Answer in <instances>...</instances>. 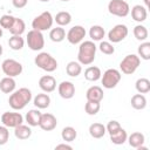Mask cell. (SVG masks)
<instances>
[{
	"label": "cell",
	"instance_id": "ab89813d",
	"mask_svg": "<svg viewBox=\"0 0 150 150\" xmlns=\"http://www.w3.org/2000/svg\"><path fill=\"white\" fill-rule=\"evenodd\" d=\"M122 127H121V124H120V122H117V121H115V120H111V121H109L108 122V124H107V127H105V130H107V132L109 134V135H111V134H114V132H116L118 129H121Z\"/></svg>",
	"mask_w": 150,
	"mask_h": 150
},
{
	"label": "cell",
	"instance_id": "7bdbcfd3",
	"mask_svg": "<svg viewBox=\"0 0 150 150\" xmlns=\"http://www.w3.org/2000/svg\"><path fill=\"white\" fill-rule=\"evenodd\" d=\"M55 149H68V150H71L73 148H71V145H68L66 143H62V144H57L55 146Z\"/></svg>",
	"mask_w": 150,
	"mask_h": 150
},
{
	"label": "cell",
	"instance_id": "74e56055",
	"mask_svg": "<svg viewBox=\"0 0 150 150\" xmlns=\"http://www.w3.org/2000/svg\"><path fill=\"white\" fill-rule=\"evenodd\" d=\"M15 20V16L9 15V14H5L0 18V26L2 27V29H11V27L13 26V22Z\"/></svg>",
	"mask_w": 150,
	"mask_h": 150
},
{
	"label": "cell",
	"instance_id": "f546056e",
	"mask_svg": "<svg viewBox=\"0 0 150 150\" xmlns=\"http://www.w3.org/2000/svg\"><path fill=\"white\" fill-rule=\"evenodd\" d=\"M54 21H55L59 26H61V27L67 26V25H69L70 21H71V14H70L69 12H67V11H61V12H59V13L54 16Z\"/></svg>",
	"mask_w": 150,
	"mask_h": 150
},
{
	"label": "cell",
	"instance_id": "3957f363",
	"mask_svg": "<svg viewBox=\"0 0 150 150\" xmlns=\"http://www.w3.org/2000/svg\"><path fill=\"white\" fill-rule=\"evenodd\" d=\"M34 63L40 69L47 73H53L57 69V61L49 53H46V52L39 53L34 59Z\"/></svg>",
	"mask_w": 150,
	"mask_h": 150
},
{
	"label": "cell",
	"instance_id": "bcb514c9",
	"mask_svg": "<svg viewBox=\"0 0 150 150\" xmlns=\"http://www.w3.org/2000/svg\"><path fill=\"white\" fill-rule=\"evenodd\" d=\"M2 52H4V49H2V46L0 45V56L2 55Z\"/></svg>",
	"mask_w": 150,
	"mask_h": 150
},
{
	"label": "cell",
	"instance_id": "5bb4252c",
	"mask_svg": "<svg viewBox=\"0 0 150 150\" xmlns=\"http://www.w3.org/2000/svg\"><path fill=\"white\" fill-rule=\"evenodd\" d=\"M57 91L62 98L69 100L75 95V86L70 81H62L57 87Z\"/></svg>",
	"mask_w": 150,
	"mask_h": 150
},
{
	"label": "cell",
	"instance_id": "2e32d148",
	"mask_svg": "<svg viewBox=\"0 0 150 150\" xmlns=\"http://www.w3.org/2000/svg\"><path fill=\"white\" fill-rule=\"evenodd\" d=\"M103 89L98 86H91L90 88H88L87 93H86V97L87 101H91V102H100L103 100Z\"/></svg>",
	"mask_w": 150,
	"mask_h": 150
},
{
	"label": "cell",
	"instance_id": "d4e9b609",
	"mask_svg": "<svg viewBox=\"0 0 150 150\" xmlns=\"http://www.w3.org/2000/svg\"><path fill=\"white\" fill-rule=\"evenodd\" d=\"M127 138H128V134H127V131H125L123 128L118 129L116 132H114V134L110 135V141H111V143H112V144H116V145H122V144H124V143L127 142Z\"/></svg>",
	"mask_w": 150,
	"mask_h": 150
},
{
	"label": "cell",
	"instance_id": "f35d334b",
	"mask_svg": "<svg viewBox=\"0 0 150 150\" xmlns=\"http://www.w3.org/2000/svg\"><path fill=\"white\" fill-rule=\"evenodd\" d=\"M98 49L103 54H105V55H111V54L115 53V47L109 41H101L100 42V46H98Z\"/></svg>",
	"mask_w": 150,
	"mask_h": 150
},
{
	"label": "cell",
	"instance_id": "7a4b0ae2",
	"mask_svg": "<svg viewBox=\"0 0 150 150\" xmlns=\"http://www.w3.org/2000/svg\"><path fill=\"white\" fill-rule=\"evenodd\" d=\"M96 49L94 41H83L80 43L79 53H77V61L83 66H89L94 62L96 56Z\"/></svg>",
	"mask_w": 150,
	"mask_h": 150
},
{
	"label": "cell",
	"instance_id": "ba28073f",
	"mask_svg": "<svg viewBox=\"0 0 150 150\" xmlns=\"http://www.w3.org/2000/svg\"><path fill=\"white\" fill-rule=\"evenodd\" d=\"M26 42H27L29 49H32L34 52L41 50L45 47V38H43L42 32L36 30V29L29 30L27 34V38H26Z\"/></svg>",
	"mask_w": 150,
	"mask_h": 150
},
{
	"label": "cell",
	"instance_id": "4fadbf2b",
	"mask_svg": "<svg viewBox=\"0 0 150 150\" xmlns=\"http://www.w3.org/2000/svg\"><path fill=\"white\" fill-rule=\"evenodd\" d=\"M57 125V120L56 117L50 114V112H46V114H42L41 115V120H40V123H39V127L45 130V131H52L56 128Z\"/></svg>",
	"mask_w": 150,
	"mask_h": 150
},
{
	"label": "cell",
	"instance_id": "6da1fadb",
	"mask_svg": "<svg viewBox=\"0 0 150 150\" xmlns=\"http://www.w3.org/2000/svg\"><path fill=\"white\" fill-rule=\"evenodd\" d=\"M30 101H32V91L25 87L11 93L9 98H8V103L11 108L14 110L23 109Z\"/></svg>",
	"mask_w": 150,
	"mask_h": 150
},
{
	"label": "cell",
	"instance_id": "83f0119b",
	"mask_svg": "<svg viewBox=\"0 0 150 150\" xmlns=\"http://www.w3.org/2000/svg\"><path fill=\"white\" fill-rule=\"evenodd\" d=\"M105 35V30L100 25H94L89 29V36L91 41H101Z\"/></svg>",
	"mask_w": 150,
	"mask_h": 150
},
{
	"label": "cell",
	"instance_id": "603a6c76",
	"mask_svg": "<svg viewBox=\"0 0 150 150\" xmlns=\"http://www.w3.org/2000/svg\"><path fill=\"white\" fill-rule=\"evenodd\" d=\"M102 76V73H101V69L96 66H90L88 67L86 70H84V79L87 81H91V82H95L97 80H100Z\"/></svg>",
	"mask_w": 150,
	"mask_h": 150
},
{
	"label": "cell",
	"instance_id": "9a60e30c",
	"mask_svg": "<svg viewBox=\"0 0 150 150\" xmlns=\"http://www.w3.org/2000/svg\"><path fill=\"white\" fill-rule=\"evenodd\" d=\"M39 87L45 93H52L56 89V80L52 75H43L39 80Z\"/></svg>",
	"mask_w": 150,
	"mask_h": 150
},
{
	"label": "cell",
	"instance_id": "836d02e7",
	"mask_svg": "<svg viewBox=\"0 0 150 150\" xmlns=\"http://www.w3.org/2000/svg\"><path fill=\"white\" fill-rule=\"evenodd\" d=\"M135 88L139 94H146L150 91V81L145 77H141L136 81Z\"/></svg>",
	"mask_w": 150,
	"mask_h": 150
},
{
	"label": "cell",
	"instance_id": "e0dca14e",
	"mask_svg": "<svg viewBox=\"0 0 150 150\" xmlns=\"http://www.w3.org/2000/svg\"><path fill=\"white\" fill-rule=\"evenodd\" d=\"M148 16V11L144 6L142 5H135L131 8V18L132 20H135L136 22H143L146 20Z\"/></svg>",
	"mask_w": 150,
	"mask_h": 150
},
{
	"label": "cell",
	"instance_id": "8fae6325",
	"mask_svg": "<svg viewBox=\"0 0 150 150\" xmlns=\"http://www.w3.org/2000/svg\"><path fill=\"white\" fill-rule=\"evenodd\" d=\"M1 123L7 128H15L19 124H22L23 116L20 112H13V111H5L1 117Z\"/></svg>",
	"mask_w": 150,
	"mask_h": 150
},
{
	"label": "cell",
	"instance_id": "44dd1931",
	"mask_svg": "<svg viewBox=\"0 0 150 150\" xmlns=\"http://www.w3.org/2000/svg\"><path fill=\"white\" fill-rule=\"evenodd\" d=\"M33 103L34 105L38 108V109H46L49 107L50 104V97L48 94H45V93H41V94H38L34 98H33Z\"/></svg>",
	"mask_w": 150,
	"mask_h": 150
},
{
	"label": "cell",
	"instance_id": "9c48e42d",
	"mask_svg": "<svg viewBox=\"0 0 150 150\" xmlns=\"http://www.w3.org/2000/svg\"><path fill=\"white\" fill-rule=\"evenodd\" d=\"M1 69H2V71L6 76L15 77V76H19L22 73L23 67L19 61H16L14 59H6L1 63Z\"/></svg>",
	"mask_w": 150,
	"mask_h": 150
},
{
	"label": "cell",
	"instance_id": "277c9868",
	"mask_svg": "<svg viewBox=\"0 0 150 150\" xmlns=\"http://www.w3.org/2000/svg\"><path fill=\"white\" fill-rule=\"evenodd\" d=\"M53 22H54L53 15L50 14V12L46 11V12H42L40 15H38V16H35L33 19V21H32V28L33 29H36V30H40V32L48 30V29L52 28Z\"/></svg>",
	"mask_w": 150,
	"mask_h": 150
},
{
	"label": "cell",
	"instance_id": "ffe728a7",
	"mask_svg": "<svg viewBox=\"0 0 150 150\" xmlns=\"http://www.w3.org/2000/svg\"><path fill=\"white\" fill-rule=\"evenodd\" d=\"M14 135L18 139L25 141V139H28L32 136V129H30L29 125L19 124L18 127L14 128Z\"/></svg>",
	"mask_w": 150,
	"mask_h": 150
},
{
	"label": "cell",
	"instance_id": "ee69618b",
	"mask_svg": "<svg viewBox=\"0 0 150 150\" xmlns=\"http://www.w3.org/2000/svg\"><path fill=\"white\" fill-rule=\"evenodd\" d=\"M144 4H145V8L148 9L149 6H150V0H144Z\"/></svg>",
	"mask_w": 150,
	"mask_h": 150
},
{
	"label": "cell",
	"instance_id": "f1b7e54d",
	"mask_svg": "<svg viewBox=\"0 0 150 150\" xmlns=\"http://www.w3.org/2000/svg\"><path fill=\"white\" fill-rule=\"evenodd\" d=\"M49 38L53 42H61L66 39V30L61 26H57L55 28H52L49 32Z\"/></svg>",
	"mask_w": 150,
	"mask_h": 150
},
{
	"label": "cell",
	"instance_id": "7dc6e473",
	"mask_svg": "<svg viewBox=\"0 0 150 150\" xmlns=\"http://www.w3.org/2000/svg\"><path fill=\"white\" fill-rule=\"evenodd\" d=\"M40 1H41V2H48L49 0H40Z\"/></svg>",
	"mask_w": 150,
	"mask_h": 150
},
{
	"label": "cell",
	"instance_id": "f6af8a7d",
	"mask_svg": "<svg viewBox=\"0 0 150 150\" xmlns=\"http://www.w3.org/2000/svg\"><path fill=\"white\" fill-rule=\"evenodd\" d=\"M2 34H4V32H2V27L0 26V39H1V36H2Z\"/></svg>",
	"mask_w": 150,
	"mask_h": 150
},
{
	"label": "cell",
	"instance_id": "d6986e66",
	"mask_svg": "<svg viewBox=\"0 0 150 150\" xmlns=\"http://www.w3.org/2000/svg\"><path fill=\"white\" fill-rule=\"evenodd\" d=\"M41 111L39 109H30L26 114V122L28 123L29 127H39L40 120H41Z\"/></svg>",
	"mask_w": 150,
	"mask_h": 150
},
{
	"label": "cell",
	"instance_id": "60d3db41",
	"mask_svg": "<svg viewBox=\"0 0 150 150\" xmlns=\"http://www.w3.org/2000/svg\"><path fill=\"white\" fill-rule=\"evenodd\" d=\"M9 139V131H8V128L5 127L4 124L0 125V145H4L8 142Z\"/></svg>",
	"mask_w": 150,
	"mask_h": 150
},
{
	"label": "cell",
	"instance_id": "30bf717a",
	"mask_svg": "<svg viewBox=\"0 0 150 150\" xmlns=\"http://www.w3.org/2000/svg\"><path fill=\"white\" fill-rule=\"evenodd\" d=\"M128 33H129L128 27H127L125 25L118 23V25L114 26V27L108 32V39H109V42L118 43V42L123 41V40L128 36Z\"/></svg>",
	"mask_w": 150,
	"mask_h": 150
},
{
	"label": "cell",
	"instance_id": "d6a6232c",
	"mask_svg": "<svg viewBox=\"0 0 150 150\" xmlns=\"http://www.w3.org/2000/svg\"><path fill=\"white\" fill-rule=\"evenodd\" d=\"M61 137L64 142H73L77 137V131L73 127H64L61 131Z\"/></svg>",
	"mask_w": 150,
	"mask_h": 150
},
{
	"label": "cell",
	"instance_id": "ac0fdd59",
	"mask_svg": "<svg viewBox=\"0 0 150 150\" xmlns=\"http://www.w3.org/2000/svg\"><path fill=\"white\" fill-rule=\"evenodd\" d=\"M15 87H16V83H15V80L14 77H9V76H6L4 79L0 80V90L5 94H11L15 90Z\"/></svg>",
	"mask_w": 150,
	"mask_h": 150
},
{
	"label": "cell",
	"instance_id": "8992f818",
	"mask_svg": "<svg viewBox=\"0 0 150 150\" xmlns=\"http://www.w3.org/2000/svg\"><path fill=\"white\" fill-rule=\"evenodd\" d=\"M121 77L122 75L120 70L115 68H109L101 76V82L105 89H112L118 84V82L121 81Z\"/></svg>",
	"mask_w": 150,
	"mask_h": 150
},
{
	"label": "cell",
	"instance_id": "e575fe53",
	"mask_svg": "<svg viewBox=\"0 0 150 150\" xmlns=\"http://www.w3.org/2000/svg\"><path fill=\"white\" fill-rule=\"evenodd\" d=\"M132 33H134V36H135L137 40H139V41H145V40L148 39V35H149V32H148L146 27L143 26V25H137V26H135Z\"/></svg>",
	"mask_w": 150,
	"mask_h": 150
},
{
	"label": "cell",
	"instance_id": "7402d4cb",
	"mask_svg": "<svg viewBox=\"0 0 150 150\" xmlns=\"http://www.w3.org/2000/svg\"><path fill=\"white\" fill-rule=\"evenodd\" d=\"M105 132H107L105 127L102 123L95 122V123H93V124L89 125V135L93 138H97V139L98 138H102Z\"/></svg>",
	"mask_w": 150,
	"mask_h": 150
},
{
	"label": "cell",
	"instance_id": "5b68a950",
	"mask_svg": "<svg viewBox=\"0 0 150 150\" xmlns=\"http://www.w3.org/2000/svg\"><path fill=\"white\" fill-rule=\"evenodd\" d=\"M141 64V59L136 54H129L127 55L121 62H120V69L123 74L125 75H131L134 74L137 68Z\"/></svg>",
	"mask_w": 150,
	"mask_h": 150
},
{
	"label": "cell",
	"instance_id": "1f68e13d",
	"mask_svg": "<svg viewBox=\"0 0 150 150\" xmlns=\"http://www.w3.org/2000/svg\"><path fill=\"white\" fill-rule=\"evenodd\" d=\"M8 46L13 50H21L25 46V40L21 35H12L8 40Z\"/></svg>",
	"mask_w": 150,
	"mask_h": 150
},
{
	"label": "cell",
	"instance_id": "b9f144b4",
	"mask_svg": "<svg viewBox=\"0 0 150 150\" xmlns=\"http://www.w3.org/2000/svg\"><path fill=\"white\" fill-rule=\"evenodd\" d=\"M27 2H28V0H12L13 6H14L15 8H19V9H20V8L26 7Z\"/></svg>",
	"mask_w": 150,
	"mask_h": 150
},
{
	"label": "cell",
	"instance_id": "52a82bcc",
	"mask_svg": "<svg viewBox=\"0 0 150 150\" xmlns=\"http://www.w3.org/2000/svg\"><path fill=\"white\" fill-rule=\"evenodd\" d=\"M108 12L118 18H125L130 13L129 4L124 0H110L108 4Z\"/></svg>",
	"mask_w": 150,
	"mask_h": 150
},
{
	"label": "cell",
	"instance_id": "8d00e7d4",
	"mask_svg": "<svg viewBox=\"0 0 150 150\" xmlns=\"http://www.w3.org/2000/svg\"><path fill=\"white\" fill-rule=\"evenodd\" d=\"M101 109V104L100 102H91V101H87L86 105H84V110L88 115L90 116H94L96 115Z\"/></svg>",
	"mask_w": 150,
	"mask_h": 150
},
{
	"label": "cell",
	"instance_id": "4316f807",
	"mask_svg": "<svg viewBox=\"0 0 150 150\" xmlns=\"http://www.w3.org/2000/svg\"><path fill=\"white\" fill-rule=\"evenodd\" d=\"M131 107L136 110H143L146 107V98L143 94H135L130 100Z\"/></svg>",
	"mask_w": 150,
	"mask_h": 150
},
{
	"label": "cell",
	"instance_id": "4dcf8cb0",
	"mask_svg": "<svg viewBox=\"0 0 150 150\" xmlns=\"http://www.w3.org/2000/svg\"><path fill=\"white\" fill-rule=\"evenodd\" d=\"M25 29H26L25 21L22 19H20V18H15V20L13 22V26L9 29V33L12 35H22L23 32H25Z\"/></svg>",
	"mask_w": 150,
	"mask_h": 150
},
{
	"label": "cell",
	"instance_id": "cb8c5ba5",
	"mask_svg": "<svg viewBox=\"0 0 150 150\" xmlns=\"http://www.w3.org/2000/svg\"><path fill=\"white\" fill-rule=\"evenodd\" d=\"M66 73L70 77H77L82 73V64L79 61H70L66 66Z\"/></svg>",
	"mask_w": 150,
	"mask_h": 150
},
{
	"label": "cell",
	"instance_id": "d590c367",
	"mask_svg": "<svg viewBox=\"0 0 150 150\" xmlns=\"http://www.w3.org/2000/svg\"><path fill=\"white\" fill-rule=\"evenodd\" d=\"M137 52H138V56H141V59L149 60L150 59V42L144 41L143 43H141L137 48Z\"/></svg>",
	"mask_w": 150,
	"mask_h": 150
},
{
	"label": "cell",
	"instance_id": "7c38bea8",
	"mask_svg": "<svg viewBox=\"0 0 150 150\" xmlns=\"http://www.w3.org/2000/svg\"><path fill=\"white\" fill-rule=\"evenodd\" d=\"M86 29L84 27L80 26V25H76V26H73L68 33L66 34V39L68 40L69 43L71 45H77V43H81L83 41V39L86 38Z\"/></svg>",
	"mask_w": 150,
	"mask_h": 150
},
{
	"label": "cell",
	"instance_id": "484cf974",
	"mask_svg": "<svg viewBox=\"0 0 150 150\" xmlns=\"http://www.w3.org/2000/svg\"><path fill=\"white\" fill-rule=\"evenodd\" d=\"M127 141H128V143H129V145L131 148L137 149L138 146H141L142 144H144L145 137H144V135L142 132H132L130 136H128Z\"/></svg>",
	"mask_w": 150,
	"mask_h": 150
},
{
	"label": "cell",
	"instance_id": "c3c4849f",
	"mask_svg": "<svg viewBox=\"0 0 150 150\" xmlns=\"http://www.w3.org/2000/svg\"><path fill=\"white\" fill-rule=\"evenodd\" d=\"M61 1H69V0H61Z\"/></svg>",
	"mask_w": 150,
	"mask_h": 150
}]
</instances>
